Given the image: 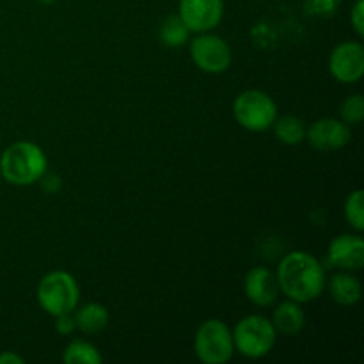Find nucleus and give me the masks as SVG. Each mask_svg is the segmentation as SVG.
<instances>
[{"label": "nucleus", "instance_id": "f257e3e1", "mask_svg": "<svg viewBox=\"0 0 364 364\" xmlns=\"http://www.w3.org/2000/svg\"><path fill=\"white\" fill-rule=\"evenodd\" d=\"M276 277L281 294L299 304L318 299L327 281L322 263L304 251L288 252L277 267Z\"/></svg>", "mask_w": 364, "mask_h": 364}, {"label": "nucleus", "instance_id": "f03ea898", "mask_svg": "<svg viewBox=\"0 0 364 364\" xmlns=\"http://www.w3.org/2000/svg\"><path fill=\"white\" fill-rule=\"evenodd\" d=\"M48 169V159L41 146L31 141H18L7 146L0 156L2 180L16 187H28L41 180Z\"/></svg>", "mask_w": 364, "mask_h": 364}, {"label": "nucleus", "instance_id": "7ed1b4c3", "mask_svg": "<svg viewBox=\"0 0 364 364\" xmlns=\"http://www.w3.org/2000/svg\"><path fill=\"white\" fill-rule=\"evenodd\" d=\"M80 301L77 279L66 270H53L43 276L38 284V302L48 315L59 316L73 313Z\"/></svg>", "mask_w": 364, "mask_h": 364}, {"label": "nucleus", "instance_id": "20e7f679", "mask_svg": "<svg viewBox=\"0 0 364 364\" xmlns=\"http://www.w3.org/2000/svg\"><path fill=\"white\" fill-rule=\"evenodd\" d=\"M235 350L249 359H259L270 354L277 341V333L272 322L262 315H247L235 326Z\"/></svg>", "mask_w": 364, "mask_h": 364}, {"label": "nucleus", "instance_id": "39448f33", "mask_svg": "<svg viewBox=\"0 0 364 364\" xmlns=\"http://www.w3.org/2000/svg\"><path fill=\"white\" fill-rule=\"evenodd\" d=\"M233 116L249 132H265L277 119V105L270 95L259 89H247L233 102Z\"/></svg>", "mask_w": 364, "mask_h": 364}, {"label": "nucleus", "instance_id": "423d86ee", "mask_svg": "<svg viewBox=\"0 0 364 364\" xmlns=\"http://www.w3.org/2000/svg\"><path fill=\"white\" fill-rule=\"evenodd\" d=\"M196 355L205 364H226L235 354L233 334L219 318H208L199 326L194 338Z\"/></svg>", "mask_w": 364, "mask_h": 364}, {"label": "nucleus", "instance_id": "0eeeda50", "mask_svg": "<svg viewBox=\"0 0 364 364\" xmlns=\"http://www.w3.org/2000/svg\"><path fill=\"white\" fill-rule=\"evenodd\" d=\"M191 59L205 73L217 75L230 68L233 55L230 45L220 36L199 32L191 41Z\"/></svg>", "mask_w": 364, "mask_h": 364}, {"label": "nucleus", "instance_id": "6e6552de", "mask_svg": "<svg viewBox=\"0 0 364 364\" xmlns=\"http://www.w3.org/2000/svg\"><path fill=\"white\" fill-rule=\"evenodd\" d=\"M329 73L341 84H358L364 75V46L361 43H340L329 55Z\"/></svg>", "mask_w": 364, "mask_h": 364}, {"label": "nucleus", "instance_id": "1a4fd4ad", "mask_svg": "<svg viewBox=\"0 0 364 364\" xmlns=\"http://www.w3.org/2000/svg\"><path fill=\"white\" fill-rule=\"evenodd\" d=\"M178 16L191 32H212L223 21L224 0H180Z\"/></svg>", "mask_w": 364, "mask_h": 364}, {"label": "nucleus", "instance_id": "9d476101", "mask_svg": "<svg viewBox=\"0 0 364 364\" xmlns=\"http://www.w3.org/2000/svg\"><path fill=\"white\" fill-rule=\"evenodd\" d=\"M306 139L316 151H340L350 142L352 132L347 123L336 117H323L306 128Z\"/></svg>", "mask_w": 364, "mask_h": 364}, {"label": "nucleus", "instance_id": "9b49d317", "mask_svg": "<svg viewBox=\"0 0 364 364\" xmlns=\"http://www.w3.org/2000/svg\"><path fill=\"white\" fill-rule=\"evenodd\" d=\"M244 294L258 308H269L277 302L279 284L272 270L267 267H255L245 274Z\"/></svg>", "mask_w": 364, "mask_h": 364}, {"label": "nucleus", "instance_id": "f8f14e48", "mask_svg": "<svg viewBox=\"0 0 364 364\" xmlns=\"http://www.w3.org/2000/svg\"><path fill=\"white\" fill-rule=\"evenodd\" d=\"M327 259L340 270H361L364 265V240L359 235H340L327 249Z\"/></svg>", "mask_w": 364, "mask_h": 364}, {"label": "nucleus", "instance_id": "ddd939ff", "mask_svg": "<svg viewBox=\"0 0 364 364\" xmlns=\"http://www.w3.org/2000/svg\"><path fill=\"white\" fill-rule=\"evenodd\" d=\"M326 287L329 290L331 299L336 304L345 306V308L355 306L359 302V299H361V283L348 270H341V272L333 274L331 279L326 281Z\"/></svg>", "mask_w": 364, "mask_h": 364}, {"label": "nucleus", "instance_id": "4468645a", "mask_svg": "<svg viewBox=\"0 0 364 364\" xmlns=\"http://www.w3.org/2000/svg\"><path fill=\"white\" fill-rule=\"evenodd\" d=\"M270 322H272L277 334H283V336H297L306 326V313L299 302L288 299V301L276 306Z\"/></svg>", "mask_w": 364, "mask_h": 364}, {"label": "nucleus", "instance_id": "2eb2a0df", "mask_svg": "<svg viewBox=\"0 0 364 364\" xmlns=\"http://www.w3.org/2000/svg\"><path fill=\"white\" fill-rule=\"evenodd\" d=\"M109 309L98 302H89L80 309H75V323L77 329L85 334H98L109 326Z\"/></svg>", "mask_w": 364, "mask_h": 364}, {"label": "nucleus", "instance_id": "dca6fc26", "mask_svg": "<svg viewBox=\"0 0 364 364\" xmlns=\"http://www.w3.org/2000/svg\"><path fill=\"white\" fill-rule=\"evenodd\" d=\"M276 137L283 144L295 146L301 144L306 139V124L301 117L297 116H277V119L272 124Z\"/></svg>", "mask_w": 364, "mask_h": 364}, {"label": "nucleus", "instance_id": "f3484780", "mask_svg": "<svg viewBox=\"0 0 364 364\" xmlns=\"http://www.w3.org/2000/svg\"><path fill=\"white\" fill-rule=\"evenodd\" d=\"M159 36L164 45L171 46V48H176V46L185 45L188 41L191 31H188V27L183 23V20L178 14H171L160 25Z\"/></svg>", "mask_w": 364, "mask_h": 364}, {"label": "nucleus", "instance_id": "a211bd4d", "mask_svg": "<svg viewBox=\"0 0 364 364\" xmlns=\"http://www.w3.org/2000/svg\"><path fill=\"white\" fill-rule=\"evenodd\" d=\"M66 364H102V354L92 343L84 340H73L63 354Z\"/></svg>", "mask_w": 364, "mask_h": 364}, {"label": "nucleus", "instance_id": "6ab92c4d", "mask_svg": "<svg viewBox=\"0 0 364 364\" xmlns=\"http://www.w3.org/2000/svg\"><path fill=\"white\" fill-rule=\"evenodd\" d=\"M345 219L350 224V228H354L358 233H361L364 230V192L361 188L350 192L348 198L345 199Z\"/></svg>", "mask_w": 364, "mask_h": 364}, {"label": "nucleus", "instance_id": "aec40b11", "mask_svg": "<svg viewBox=\"0 0 364 364\" xmlns=\"http://www.w3.org/2000/svg\"><path fill=\"white\" fill-rule=\"evenodd\" d=\"M341 121L350 124H359L364 119V98L363 95H352L341 103Z\"/></svg>", "mask_w": 364, "mask_h": 364}, {"label": "nucleus", "instance_id": "412c9836", "mask_svg": "<svg viewBox=\"0 0 364 364\" xmlns=\"http://www.w3.org/2000/svg\"><path fill=\"white\" fill-rule=\"evenodd\" d=\"M341 0H308L306 11L315 16H331L334 11H338Z\"/></svg>", "mask_w": 364, "mask_h": 364}, {"label": "nucleus", "instance_id": "4be33fe9", "mask_svg": "<svg viewBox=\"0 0 364 364\" xmlns=\"http://www.w3.org/2000/svg\"><path fill=\"white\" fill-rule=\"evenodd\" d=\"M350 23L354 28L355 36L363 38L364 36V0H355L350 9Z\"/></svg>", "mask_w": 364, "mask_h": 364}, {"label": "nucleus", "instance_id": "5701e85b", "mask_svg": "<svg viewBox=\"0 0 364 364\" xmlns=\"http://www.w3.org/2000/svg\"><path fill=\"white\" fill-rule=\"evenodd\" d=\"M75 329H77V323H75V316L71 315V313L55 316V331L60 336H68V334L73 333Z\"/></svg>", "mask_w": 364, "mask_h": 364}, {"label": "nucleus", "instance_id": "b1692460", "mask_svg": "<svg viewBox=\"0 0 364 364\" xmlns=\"http://www.w3.org/2000/svg\"><path fill=\"white\" fill-rule=\"evenodd\" d=\"M0 364H25V359L14 352L6 350L0 354Z\"/></svg>", "mask_w": 364, "mask_h": 364}, {"label": "nucleus", "instance_id": "393cba45", "mask_svg": "<svg viewBox=\"0 0 364 364\" xmlns=\"http://www.w3.org/2000/svg\"><path fill=\"white\" fill-rule=\"evenodd\" d=\"M38 2L46 4V6H48V4H53V2H55V0H38Z\"/></svg>", "mask_w": 364, "mask_h": 364}, {"label": "nucleus", "instance_id": "a878e982", "mask_svg": "<svg viewBox=\"0 0 364 364\" xmlns=\"http://www.w3.org/2000/svg\"><path fill=\"white\" fill-rule=\"evenodd\" d=\"M0 181H2V174H0Z\"/></svg>", "mask_w": 364, "mask_h": 364}]
</instances>
